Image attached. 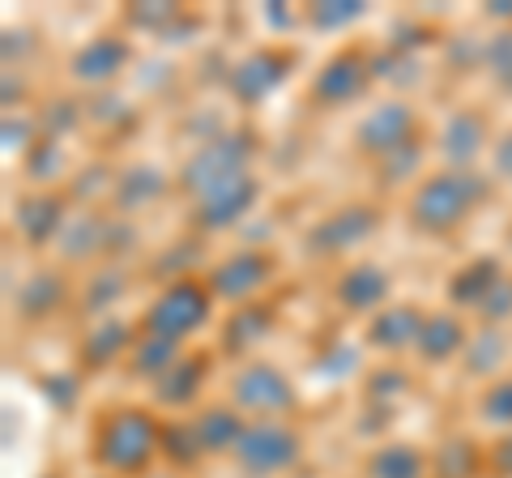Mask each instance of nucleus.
Listing matches in <instances>:
<instances>
[{"label": "nucleus", "mask_w": 512, "mask_h": 478, "mask_svg": "<svg viewBox=\"0 0 512 478\" xmlns=\"http://www.w3.org/2000/svg\"><path fill=\"white\" fill-rule=\"evenodd\" d=\"M231 457L248 478H269L291 470L303 457V436L282 419H248V432Z\"/></svg>", "instance_id": "6"}, {"label": "nucleus", "mask_w": 512, "mask_h": 478, "mask_svg": "<svg viewBox=\"0 0 512 478\" xmlns=\"http://www.w3.org/2000/svg\"><path fill=\"white\" fill-rule=\"evenodd\" d=\"M184 359V350L180 342H167V338H154V333H146V338H137L133 350H128V359H124V368L133 372L137 380H163L175 363Z\"/></svg>", "instance_id": "26"}, {"label": "nucleus", "mask_w": 512, "mask_h": 478, "mask_svg": "<svg viewBox=\"0 0 512 478\" xmlns=\"http://www.w3.org/2000/svg\"><path fill=\"white\" fill-rule=\"evenodd\" d=\"M99 478H107V474H99Z\"/></svg>", "instance_id": "39"}, {"label": "nucleus", "mask_w": 512, "mask_h": 478, "mask_svg": "<svg viewBox=\"0 0 512 478\" xmlns=\"http://www.w3.org/2000/svg\"><path fill=\"white\" fill-rule=\"evenodd\" d=\"M103 244H107V227H103V218H94V214H73L69 222H64L60 239H56L64 261H86Z\"/></svg>", "instance_id": "28"}, {"label": "nucleus", "mask_w": 512, "mask_h": 478, "mask_svg": "<svg viewBox=\"0 0 512 478\" xmlns=\"http://www.w3.org/2000/svg\"><path fill=\"white\" fill-rule=\"evenodd\" d=\"M163 457L171 461V466H180V470H184V466H197V461L205 457L201 444H197V436H192V423H188V419L163 427Z\"/></svg>", "instance_id": "32"}, {"label": "nucleus", "mask_w": 512, "mask_h": 478, "mask_svg": "<svg viewBox=\"0 0 512 478\" xmlns=\"http://www.w3.org/2000/svg\"><path fill=\"white\" fill-rule=\"evenodd\" d=\"M491 470L500 474V478H512V432L504 440H495V449H491Z\"/></svg>", "instance_id": "37"}, {"label": "nucleus", "mask_w": 512, "mask_h": 478, "mask_svg": "<svg viewBox=\"0 0 512 478\" xmlns=\"http://www.w3.org/2000/svg\"><path fill=\"white\" fill-rule=\"evenodd\" d=\"M163 457V423L146 406L107 410L94 423V466L107 478H141Z\"/></svg>", "instance_id": "1"}, {"label": "nucleus", "mask_w": 512, "mask_h": 478, "mask_svg": "<svg viewBox=\"0 0 512 478\" xmlns=\"http://www.w3.org/2000/svg\"><path fill=\"white\" fill-rule=\"evenodd\" d=\"M210 312H214L210 282L175 278L150 299L146 316H141V329L154 333V338H167V342H184L210 325Z\"/></svg>", "instance_id": "4"}, {"label": "nucleus", "mask_w": 512, "mask_h": 478, "mask_svg": "<svg viewBox=\"0 0 512 478\" xmlns=\"http://www.w3.org/2000/svg\"><path fill=\"white\" fill-rule=\"evenodd\" d=\"M376 231H380V210L376 205H342V210L320 218L303 244H308L312 257H346V252H355L359 244H367Z\"/></svg>", "instance_id": "8"}, {"label": "nucleus", "mask_w": 512, "mask_h": 478, "mask_svg": "<svg viewBox=\"0 0 512 478\" xmlns=\"http://www.w3.org/2000/svg\"><path fill=\"white\" fill-rule=\"evenodd\" d=\"M201 385H205V359L201 355H184L163 380H154L150 393H154V402L163 410H188L201 397Z\"/></svg>", "instance_id": "22"}, {"label": "nucleus", "mask_w": 512, "mask_h": 478, "mask_svg": "<svg viewBox=\"0 0 512 478\" xmlns=\"http://www.w3.org/2000/svg\"><path fill=\"white\" fill-rule=\"evenodd\" d=\"M478 474V444L474 440H444L431 453V478H474Z\"/></svg>", "instance_id": "29"}, {"label": "nucleus", "mask_w": 512, "mask_h": 478, "mask_svg": "<svg viewBox=\"0 0 512 478\" xmlns=\"http://www.w3.org/2000/svg\"><path fill=\"white\" fill-rule=\"evenodd\" d=\"M363 5L359 0H338V5H312L308 9V26L312 30H342V26H350V22H359L363 18Z\"/></svg>", "instance_id": "34"}, {"label": "nucleus", "mask_w": 512, "mask_h": 478, "mask_svg": "<svg viewBox=\"0 0 512 478\" xmlns=\"http://www.w3.org/2000/svg\"><path fill=\"white\" fill-rule=\"evenodd\" d=\"M13 222H18V235L26 239L30 248H43V244H56L69 218H64V201L60 197H52V193H30L18 205Z\"/></svg>", "instance_id": "20"}, {"label": "nucleus", "mask_w": 512, "mask_h": 478, "mask_svg": "<svg viewBox=\"0 0 512 478\" xmlns=\"http://www.w3.org/2000/svg\"><path fill=\"white\" fill-rule=\"evenodd\" d=\"M483 60H487L491 82L504 94H512V30H500V35L483 47Z\"/></svg>", "instance_id": "33"}, {"label": "nucleus", "mask_w": 512, "mask_h": 478, "mask_svg": "<svg viewBox=\"0 0 512 478\" xmlns=\"http://www.w3.org/2000/svg\"><path fill=\"white\" fill-rule=\"evenodd\" d=\"M419 163H423V141H410V146H402L380 163V184H406L410 175H419Z\"/></svg>", "instance_id": "35"}, {"label": "nucleus", "mask_w": 512, "mask_h": 478, "mask_svg": "<svg viewBox=\"0 0 512 478\" xmlns=\"http://www.w3.org/2000/svg\"><path fill=\"white\" fill-rule=\"evenodd\" d=\"M367 478H431V453L414 449L406 440H389L372 449V457L363 461Z\"/></svg>", "instance_id": "23"}, {"label": "nucleus", "mask_w": 512, "mask_h": 478, "mask_svg": "<svg viewBox=\"0 0 512 478\" xmlns=\"http://www.w3.org/2000/svg\"><path fill=\"white\" fill-rule=\"evenodd\" d=\"M423 321H427V312L414 308V304L380 308L372 321H367V346L380 350V355H402V350H414L419 346Z\"/></svg>", "instance_id": "15"}, {"label": "nucleus", "mask_w": 512, "mask_h": 478, "mask_svg": "<svg viewBox=\"0 0 512 478\" xmlns=\"http://www.w3.org/2000/svg\"><path fill=\"white\" fill-rule=\"evenodd\" d=\"M389 291H393V278H389V269L376 265V261H359V265H350L346 274L338 278V304L346 312H380V308H389Z\"/></svg>", "instance_id": "16"}, {"label": "nucleus", "mask_w": 512, "mask_h": 478, "mask_svg": "<svg viewBox=\"0 0 512 478\" xmlns=\"http://www.w3.org/2000/svg\"><path fill=\"white\" fill-rule=\"evenodd\" d=\"M487 141H491L487 116L483 111H474V107H461V111H453V116L444 120L440 154H444V163L453 171H474V163L487 154Z\"/></svg>", "instance_id": "13"}, {"label": "nucleus", "mask_w": 512, "mask_h": 478, "mask_svg": "<svg viewBox=\"0 0 512 478\" xmlns=\"http://www.w3.org/2000/svg\"><path fill=\"white\" fill-rule=\"evenodd\" d=\"M372 56L359 52V47H342V52H333L320 73L312 77V103L320 107H346L363 99L367 82H372Z\"/></svg>", "instance_id": "10"}, {"label": "nucleus", "mask_w": 512, "mask_h": 478, "mask_svg": "<svg viewBox=\"0 0 512 478\" xmlns=\"http://www.w3.org/2000/svg\"><path fill=\"white\" fill-rule=\"evenodd\" d=\"M478 312H483V321H487V325L508 321V316H512V278H504L500 286H495L491 299H487V304L478 308Z\"/></svg>", "instance_id": "36"}, {"label": "nucleus", "mask_w": 512, "mask_h": 478, "mask_svg": "<svg viewBox=\"0 0 512 478\" xmlns=\"http://www.w3.org/2000/svg\"><path fill=\"white\" fill-rule=\"evenodd\" d=\"M487 197V180L478 171H453L444 167L436 175L414 184L410 193V227L423 235H448L466 222Z\"/></svg>", "instance_id": "2"}, {"label": "nucleus", "mask_w": 512, "mask_h": 478, "mask_svg": "<svg viewBox=\"0 0 512 478\" xmlns=\"http://www.w3.org/2000/svg\"><path fill=\"white\" fill-rule=\"evenodd\" d=\"M269 329H274V308H269V304H244V308L227 312L222 333H218L222 355H231V359L252 355V350L269 338Z\"/></svg>", "instance_id": "19"}, {"label": "nucleus", "mask_w": 512, "mask_h": 478, "mask_svg": "<svg viewBox=\"0 0 512 478\" xmlns=\"http://www.w3.org/2000/svg\"><path fill=\"white\" fill-rule=\"evenodd\" d=\"M291 65H295V56L282 52V47H256V52H248V56L231 69L227 90L235 94V103L252 107V103L269 99V94H274V90L286 82Z\"/></svg>", "instance_id": "11"}, {"label": "nucleus", "mask_w": 512, "mask_h": 478, "mask_svg": "<svg viewBox=\"0 0 512 478\" xmlns=\"http://www.w3.org/2000/svg\"><path fill=\"white\" fill-rule=\"evenodd\" d=\"M414 129H419V116L414 107L402 99H389V103H376L367 116L355 124V150L372 163H384L389 154H397L402 146L414 141Z\"/></svg>", "instance_id": "7"}, {"label": "nucleus", "mask_w": 512, "mask_h": 478, "mask_svg": "<svg viewBox=\"0 0 512 478\" xmlns=\"http://www.w3.org/2000/svg\"><path fill=\"white\" fill-rule=\"evenodd\" d=\"M192 436H197L201 444V453L205 457H222V453H235L239 449V440H244L248 432V419L239 414L231 402L227 406H205L192 414Z\"/></svg>", "instance_id": "18"}, {"label": "nucleus", "mask_w": 512, "mask_h": 478, "mask_svg": "<svg viewBox=\"0 0 512 478\" xmlns=\"http://www.w3.org/2000/svg\"><path fill=\"white\" fill-rule=\"evenodd\" d=\"M64 295H69V291H64V278L39 269V274H30L18 286V312L26 316V321H43V316H52L64 304Z\"/></svg>", "instance_id": "27"}, {"label": "nucleus", "mask_w": 512, "mask_h": 478, "mask_svg": "<svg viewBox=\"0 0 512 478\" xmlns=\"http://www.w3.org/2000/svg\"><path fill=\"white\" fill-rule=\"evenodd\" d=\"M504 278L508 274H504L500 261H495V257H478L466 269H457V278L448 282V304H453V308H483L491 299V291Z\"/></svg>", "instance_id": "21"}, {"label": "nucleus", "mask_w": 512, "mask_h": 478, "mask_svg": "<svg viewBox=\"0 0 512 478\" xmlns=\"http://www.w3.org/2000/svg\"><path fill=\"white\" fill-rule=\"evenodd\" d=\"M274 278V257L265 248H239V252H227L214 269H210V291L214 299H227V304H252V295L269 286Z\"/></svg>", "instance_id": "9"}, {"label": "nucleus", "mask_w": 512, "mask_h": 478, "mask_svg": "<svg viewBox=\"0 0 512 478\" xmlns=\"http://www.w3.org/2000/svg\"><path fill=\"white\" fill-rule=\"evenodd\" d=\"M231 406L244 419H282L299 406V389L278 363L269 359H244L231 372Z\"/></svg>", "instance_id": "5"}, {"label": "nucleus", "mask_w": 512, "mask_h": 478, "mask_svg": "<svg viewBox=\"0 0 512 478\" xmlns=\"http://www.w3.org/2000/svg\"><path fill=\"white\" fill-rule=\"evenodd\" d=\"M128 56H133L128 39H120V35H94L86 47H77V52H73L69 73H73V82H82V86H107V82H116V77L124 73Z\"/></svg>", "instance_id": "14"}, {"label": "nucleus", "mask_w": 512, "mask_h": 478, "mask_svg": "<svg viewBox=\"0 0 512 478\" xmlns=\"http://www.w3.org/2000/svg\"><path fill=\"white\" fill-rule=\"evenodd\" d=\"M478 423L500 427L504 436L512 432V376H495L483 389V397H478Z\"/></svg>", "instance_id": "31"}, {"label": "nucleus", "mask_w": 512, "mask_h": 478, "mask_svg": "<svg viewBox=\"0 0 512 478\" xmlns=\"http://www.w3.org/2000/svg\"><path fill=\"white\" fill-rule=\"evenodd\" d=\"M256 201H261V180H256L252 171H244V175H235V180L210 188L205 197H197L192 222H197L201 231H227V227H235L239 218L252 214Z\"/></svg>", "instance_id": "12"}, {"label": "nucleus", "mask_w": 512, "mask_h": 478, "mask_svg": "<svg viewBox=\"0 0 512 478\" xmlns=\"http://www.w3.org/2000/svg\"><path fill=\"white\" fill-rule=\"evenodd\" d=\"M491 163H495V171H500L504 180H512V133H504V137L491 146Z\"/></svg>", "instance_id": "38"}, {"label": "nucleus", "mask_w": 512, "mask_h": 478, "mask_svg": "<svg viewBox=\"0 0 512 478\" xmlns=\"http://www.w3.org/2000/svg\"><path fill=\"white\" fill-rule=\"evenodd\" d=\"M167 193V175L150 167V163H141V167H128L116 175V184H111V197H116V210L120 214H141V210H150V205Z\"/></svg>", "instance_id": "24"}, {"label": "nucleus", "mask_w": 512, "mask_h": 478, "mask_svg": "<svg viewBox=\"0 0 512 478\" xmlns=\"http://www.w3.org/2000/svg\"><path fill=\"white\" fill-rule=\"evenodd\" d=\"M133 329H128L120 316H103V321H94V329L86 333L82 342V363L86 368H107V363H116L120 355L128 359V350H133Z\"/></svg>", "instance_id": "25"}, {"label": "nucleus", "mask_w": 512, "mask_h": 478, "mask_svg": "<svg viewBox=\"0 0 512 478\" xmlns=\"http://www.w3.org/2000/svg\"><path fill=\"white\" fill-rule=\"evenodd\" d=\"M252 154H256V137L248 129H222L214 137H205L201 146L184 158L180 188L197 201V197L210 193V188L235 180V175H244L248 163H252Z\"/></svg>", "instance_id": "3"}, {"label": "nucleus", "mask_w": 512, "mask_h": 478, "mask_svg": "<svg viewBox=\"0 0 512 478\" xmlns=\"http://www.w3.org/2000/svg\"><path fill=\"white\" fill-rule=\"evenodd\" d=\"M466 346H470L466 321H461L453 308H440V312H427L414 355H419L423 363H431V368H440V363H453V359L466 355Z\"/></svg>", "instance_id": "17"}, {"label": "nucleus", "mask_w": 512, "mask_h": 478, "mask_svg": "<svg viewBox=\"0 0 512 478\" xmlns=\"http://www.w3.org/2000/svg\"><path fill=\"white\" fill-rule=\"evenodd\" d=\"M466 368L474 372V376H487V380H495V372L504 368V359H508V342H504V333H495V329H487V333H478V338H470V346H466Z\"/></svg>", "instance_id": "30"}]
</instances>
